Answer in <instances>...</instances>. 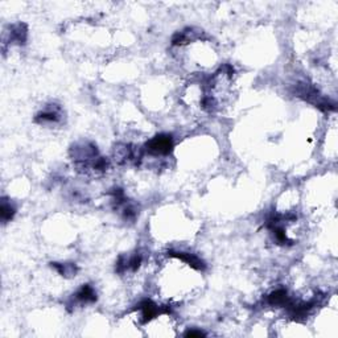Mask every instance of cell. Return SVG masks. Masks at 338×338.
<instances>
[{
	"instance_id": "cell-7",
	"label": "cell",
	"mask_w": 338,
	"mask_h": 338,
	"mask_svg": "<svg viewBox=\"0 0 338 338\" xmlns=\"http://www.w3.org/2000/svg\"><path fill=\"white\" fill-rule=\"evenodd\" d=\"M52 267H54L56 270L58 271V274L60 275H62V276H66V277H70V276H76L77 274V267L74 266V264H61V263H52Z\"/></svg>"
},
{
	"instance_id": "cell-3",
	"label": "cell",
	"mask_w": 338,
	"mask_h": 338,
	"mask_svg": "<svg viewBox=\"0 0 338 338\" xmlns=\"http://www.w3.org/2000/svg\"><path fill=\"white\" fill-rule=\"evenodd\" d=\"M169 255L171 257L178 258L181 259L182 262H185L186 264H189L191 267L195 268V270H204L205 268V264L204 262L201 260L200 258H197L193 254H188V253H173V251H169Z\"/></svg>"
},
{
	"instance_id": "cell-5",
	"label": "cell",
	"mask_w": 338,
	"mask_h": 338,
	"mask_svg": "<svg viewBox=\"0 0 338 338\" xmlns=\"http://www.w3.org/2000/svg\"><path fill=\"white\" fill-rule=\"evenodd\" d=\"M268 303L271 305H277V306H281V305H290V300H288V293L287 290H279L272 292L271 295L268 296Z\"/></svg>"
},
{
	"instance_id": "cell-1",
	"label": "cell",
	"mask_w": 338,
	"mask_h": 338,
	"mask_svg": "<svg viewBox=\"0 0 338 338\" xmlns=\"http://www.w3.org/2000/svg\"><path fill=\"white\" fill-rule=\"evenodd\" d=\"M147 151L152 155H168L173 148L171 135H157L147 143Z\"/></svg>"
},
{
	"instance_id": "cell-4",
	"label": "cell",
	"mask_w": 338,
	"mask_h": 338,
	"mask_svg": "<svg viewBox=\"0 0 338 338\" xmlns=\"http://www.w3.org/2000/svg\"><path fill=\"white\" fill-rule=\"evenodd\" d=\"M74 299L76 301H80L82 304H87V303H94L97 300V292L94 290V288L89 284H86L78 290L76 295H74Z\"/></svg>"
},
{
	"instance_id": "cell-8",
	"label": "cell",
	"mask_w": 338,
	"mask_h": 338,
	"mask_svg": "<svg viewBox=\"0 0 338 338\" xmlns=\"http://www.w3.org/2000/svg\"><path fill=\"white\" fill-rule=\"evenodd\" d=\"M202 336H206V334L201 330H189L185 333V337H202Z\"/></svg>"
},
{
	"instance_id": "cell-6",
	"label": "cell",
	"mask_w": 338,
	"mask_h": 338,
	"mask_svg": "<svg viewBox=\"0 0 338 338\" xmlns=\"http://www.w3.org/2000/svg\"><path fill=\"white\" fill-rule=\"evenodd\" d=\"M15 211H16V209H15L14 206L11 205V202H8L7 200H3L1 201V208H0V215H1V221L3 222H8V221H11V219L14 218L15 215Z\"/></svg>"
},
{
	"instance_id": "cell-2",
	"label": "cell",
	"mask_w": 338,
	"mask_h": 338,
	"mask_svg": "<svg viewBox=\"0 0 338 338\" xmlns=\"http://www.w3.org/2000/svg\"><path fill=\"white\" fill-rule=\"evenodd\" d=\"M60 119H61V110L54 106V107H48L44 110L43 113H40L36 118V122L40 124L57 123Z\"/></svg>"
}]
</instances>
